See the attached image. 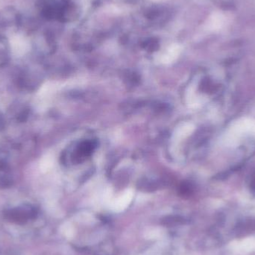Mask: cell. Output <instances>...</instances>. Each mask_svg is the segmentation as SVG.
<instances>
[{
  "instance_id": "obj_1",
  "label": "cell",
  "mask_w": 255,
  "mask_h": 255,
  "mask_svg": "<svg viewBox=\"0 0 255 255\" xmlns=\"http://www.w3.org/2000/svg\"><path fill=\"white\" fill-rule=\"evenodd\" d=\"M29 213H32V208L30 207H22V208H15V209L11 211L10 216H14V219H15L17 216V220L24 221L26 219V216H28Z\"/></svg>"
}]
</instances>
